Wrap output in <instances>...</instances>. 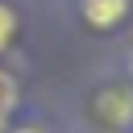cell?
<instances>
[{
	"mask_svg": "<svg viewBox=\"0 0 133 133\" xmlns=\"http://www.w3.org/2000/svg\"><path fill=\"white\" fill-rule=\"evenodd\" d=\"M96 116L108 125H129L133 121V91L125 87H104L96 96Z\"/></svg>",
	"mask_w": 133,
	"mask_h": 133,
	"instance_id": "1",
	"label": "cell"
},
{
	"mask_svg": "<svg viewBox=\"0 0 133 133\" xmlns=\"http://www.w3.org/2000/svg\"><path fill=\"white\" fill-rule=\"evenodd\" d=\"M125 12H129V0H83V17H87V25H96V29L121 25Z\"/></svg>",
	"mask_w": 133,
	"mask_h": 133,
	"instance_id": "2",
	"label": "cell"
},
{
	"mask_svg": "<svg viewBox=\"0 0 133 133\" xmlns=\"http://www.w3.org/2000/svg\"><path fill=\"white\" fill-rule=\"evenodd\" d=\"M12 33H17V17H12V8L0 4V50L12 42Z\"/></svg>",
	"mask_w": 133,
	"mask_h": 133,
	"instance_id": "3",
	"label": "cell"
},
{
	"mask_svg": "<svg viewBox=\"0 0 133 133\" xmlns=\"http://www.w3.org/2000/svg\"><path fill=\"white\" fill-rule=\"evenodd\" d=\"M12 100H17V87L8 83V75H0V112H4V108H8Z\"/></svg>",
	"mask_w": 133,
	"mask_h": 133,
	"instance_id": "4",
	"label": "cell"
},
{
	"mask_svg": "<svg viewBox=\"0 0 133 133\" xmlns=\"http://www.w3.org/2000/svg\"><path fill=\"white\" fill-rule=\"evenodd\" d=\"M8 133H42V129H33V125H17V129H8Z\"/></svg>",
	"mask_w": 133,
	"mask_h": 133,
	"instance_id": "5",
	"label": "cell"
},
{
	"mask_svg": "<svg viewBox=\"0 0 133 133\" xmlns=\"http://www.w3.org/2000/svg\"><path fill=\"white\" fill-rule=\"evenodd\" d=\"M129 75H133V54H129Z\"/></svg>",
	"mask_w": 133,
	"mask_h": 133,
	"instance_id": "6",
	"label": "cell"
},
{
	"mask_svg": "<svg viewBox=\"0 0 133 133\" xmlns=\"http://www.w3.org/2000/svg\"><path fill=\"white\" fill-rule=\"evenodd\" d=\"M0 133H4V112H0Z\"/></svg>",
	"mask_w": 133,
	"mask_h": 133,
	"instance_id": "7",
	"label": "cell"
}]
</instances>
